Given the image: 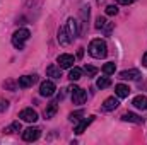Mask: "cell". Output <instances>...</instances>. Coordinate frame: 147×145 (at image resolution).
Returning <instances> with one entry per match:
<instances>
[{
    "mask_svg": "<svg viewBox=\"0 0 147 145\" xmlns=\"http://www.w3.org/2000/svg\"><path fill=\"white\" fill-rule=\"evenodd\" d=\"M79 116H82V111H77V113H72V114H70V121H79V119H80Z\"/></svg>",
    "mask_w": 147,
    "mask_h": 145,
    "instance_id": "484cf974",
    "label": "cell"
},
{
    "mask_svg": "<svg viewBox=\"0 0 147 145\" xmlns=\"http://www.w3.org/2000/svg\"><path fill=\"white\" fill-rule=\"evenodd\" d=\"M29 36H31V33H29L28 29H17V31L12 34V44H14L16 48H19V50H22L24 43L29 39Z\"/></svg>",
    "mask_w": 147,
    "mask_h": 145,
    "instance_id": "7a4b0ae2",
    "label": "cell"
},
{
    "mask_svg": "<svg viewBox=\"0 0 147 145\" xmlns=\"http://www.w3.org/2000/svg\"><path fill=\"white\" fill-rule=\"evenodd\" d=\"M36 80H38V75H24V77L19 79V87L28 89V87H31L33 84H36Z\"/></svg>",
    "mask_w": 147,
    "mask_h": 145,
    "instance_id": "ba28073f",
    "label": "cell"
},
{
    "mask_svg": "<svg viewBox=\"0 0 147 145\" xmlns=\"http://www.w3.org/2000/svg\"><path fill=\"white\" fill-rule=\"evenodd\" d=\"M135 0H118V3H121V5H130V3H134Z\"/></svg>",
    "mask_w": 147,
    "mask_h": 145,
    "instance_id": "83f0119b",
    "label": "cell"
},
{
    "mask_svg": "<svg viewBox=\"0 0 147 145\" xmlns=\"http://www.w3.org/2000/svg\"><path fill=\"white\" fill-rule=\"evenodd\" d=\"M118 104H120V103H118L116 97H108V99L103 103V109H105V111H113V109L118 108Z\"/></svg>",
    "mask_w": 147,
    "mask_h": 145,
    "instance_id": "9a60e30c",
    "label": "cell"
},
{
    "mask_svg": "<svg viewBox=\"0 0 147 145\" xmlns=\"http://www.w3.org/2000/svg\"><path fill=\"white\" fill-rule=\"evenodd\" d=\"M139 77H140V72L135 70V68H132V70H123V72L120 73V79H121V80H135V79H139Z\"/></svg>",
    "mask_w": 147,
    "mask_h": 145,
    "instance_id": "7c38bea8",
    "label": "cell"
},
{
    "mask_svg": "<svg viewBox=\"0 0 147 145\" xmlns=\"http://www.w3.org/2000/svg\"><path fill=\"white\" fill-rule=\"evenodd\" d=\"M69 91L72 92V103L74 104H84V103H86V99H87L86 91H82V89L77 87V85H70Z\"/></svg>",
    "mask_w": 147,
    "mask_h": 145,
    "instance_id": "3957f363",
    "label": "cell"
},
{
    "mask_svg": "<svg viewBox=\"0 0 147 145\" xmlns=\"http://www.w3.org/2000/svg\"><path fill=\"white\" fill-rule=\"evenodd\" d=\"M96 85H98L99 89H106V87H110L111 85L110 77H99V79L96 80Z\"/></svg>",
    "mask_w": 147,
    "mask_h": 145,
    "instance_id": "44dd1931",
    "label": "cell"
},
{
    "mask_svg": "<svg viewBox=\"0 0 147 145\" xmlns=\"http://www.w3.org/2000/svg\"><path fill=\"white\" fill-rule=\"evenodd\" d=\"M39 135H41V130L39 128H26L24 132H22V140L24 142H34L39 138Z\"/></svg>",
    "mask_w": 147,
    "mask_h": 145,
    "instance_id": "5b68a950",
    "label": "cell"
},
{
    "mask_svg": "<svg viewBox=\"0 0 147 145\" xmlns=\"http://www.w3.org/2000/svg\"><path fill=\"white\" fill-rule=\"evenodd\" d=\"M84 72L87 73V77H94V75L98 73V68H96V67H91V65H86V67H84Z\"/></svg>",
    "mask_w": 147,
    "mask_h": 145,
    "instance_id": "cb8c5ba5",
    "label": "cell"
},
{
    "mask_svg": "<svg viewBox=\"0 0 147 145\" xmlns=\"http://www.w3.org/2000/svg\"><path fill=\"white\" fill-rule=\"evenodd\" d=\"M89 53H91V56H94V58H105L106 53H108L106 43H105L103 39H92L91 44H89Z\"/></svg>",
    "mask_w": 147,
    "mask_h": 145,
    "instance_id": "6da1fadb",
    "label": "cell"
},
{
    "mask_svg": "<svg viewBox=\"0 0 147 145\" xmlns=\"http://www.w3.org/2000/svg\"><path fill=\"white\" fill-rule=\"evenodd\" d=\"M92 121H94V116H89V118L82 119V121H80V123H79V125L75 126V133H77V135L84 133V130H86V128H87V126H89V125H91Z\"/></svg>",
    "mask_w": 147,
    "mask_h": 145,
    "instance_id": "5bb4252c",
    "label": "cell"
},
{
    "mask_svg": "<svg viewBox=\"0 0 147 145\" xmlns=\"http://www.w3.org/2000/svg\"><path fill=\"white\" fill-rule=\"evenodd\" d=\"M57 62H58L60 68H72V65L75 63V58H74V55L63 53V55H60V56L57 58Z\"/></svg>",
    "mask_w": 147,
    "mask_h": 145,
    "instance_id": "8992f818",
    "label": "cell"
},
{
    "mask_svg": "<svg viewBox=\"0 0 147 145\" xmlns=\"http://www.w3.org/2000/svg\"><path fill=\"white\" fill-rule=\"evenodd\" d=\"M98 2H103V0H98Z\"/></svg>",
    "mask_w": 147,
    "mask_h": 145,
    "instance_id": "f546056e",
    "label": "cell"
},
{
    "mask_svg": "<svg viewBox=\"0 0 147 145\" xmlns=\"http://www.w3.org/2000/svg\"><path fill=\"white\" fill-rule=\"evenodd\" d=\"M80 77H82V70H80L79 67H74V68H70V72H69V79H70L72 82L79 80Z\"/></svg>",
    "mask_w": 147,
    "mask_h": 145,
    "instance_id": "ffe728a7",
    "label": "cell"
},
{
    "mask_svg": "<svg viewBox=\"0 0 147 145\" xmlns=\"http://www.w3.org/2000/svg\"><path fill=\"white\" fill-rule=\"evenodd\" d=\"M57 103H51V104H48V108L45 109V118L46 119H50V118H53L55 116V113H57Z\"/></svg>",
    "mask_w": 147,
    "mask_h": 145,
    "instance_id": "d6986e66",
    "label": "cell"
},
{
    "mask_svg": "<svg viewBox=\"0 0 147 145\" xmlns=\"http://www.w3.org/2000/svg\"><path fill=\"white\" fill-rule=\"evenodd\" d=\"M5 133H14V132H21V123L19 121H14L10 126H7L5 130H3Z\"/></svg>",
    "mask_w": 147,
    "mask_h": 145,
    "instance_id": "603a6c76",
    "label": "cell"
},
{
    "mask_svg": "<svg viewBox=\"0 0 147 145\" xmlns=\"http://www.w3.org/2000/svg\"><path fill=\"white\" fill-rule=\"evenodd\" d=\"M46 73H48V77H51V79H60V77H62L60 67H55V65H50V67L46 68Z\"/></svg>",
    "mask_w": 147,
    "mask_h": 145,
    "instance_id": "ac0fdd59",
    "label": "cell"
},
{
    "mask_svg": "<svg viewBox=\"0 0 147 145\" xmlns=\"http://www.w3.org/2000/svg\"><path fill=\"white\" fill-rule=\"evenodd\" d=\"M132 104L137 109H142V111H144V109H147V97L146 96H137V97L132 101Z\"/></svg>",
    "mask_w": 147,
    "mask_h": 145,
    "instance_id": "2e32d148",
    "label": "cell"
},
{
    "mask_svg": "<svg viewBox=\"0 0 147 145\" xmlns=\"http://www.w3.org/2000/svg\"><path fill=\"white\" fill-rule=\"evenodd\" d=\"M55 91H57V87H55V84H53L51 80H45V82H41V85H39V94L45 96V97L53 96Z\"/></svg>",
    "mask_w": 147,
    "mask_h": 145,
    "instance_id": "277c9868",
    "label": "cell"
},
{
    "mask_svg": "<svg viewBox=\"0 0 147 145\" xmlns=\"http://www.w3.org/2000/svg\"><path fill=\"white\" fill-rule=\"evenodd\" d=\"M96 28H98V29H105V33L110 34L111 29H113V24L108 22L105 17H98V19H96Z\"/></svg>",
    "mask_w": 147,
    "mask_h": 145,
    "instance_id": "30bf717a",
    "label": "cell"
},
{
    "mask_svg": "<svg viewBox=\"0 0 147 145\" xmlns=\"http://www.w3.org/2000/svg\"><path fill=\"white\" fill-rule=\"evenodd\" d=\"M142 65H146L147 67V51H146V55L142 56Z\"/></svg>",
    "mask_w": 147,
    "mask_h": 145,
    "instance_id": "f1b7e54d",
    "label": "cell"
},
{
    "mask_svg": "<svg viewBox=\"0 0 147 145\" xmlns=\"http://www.w3.org/2000/svg\"><path fill=\"white\" fill-rule=\"evenodd\" d=\"M121 119H123V121H130V123H142V121H144V118H140V116H137V114H134V113H125V114L121 116Z\"/></svg>",
    "mask_w": 147,
    "mask_h": 145,
    "instance_id": "e0dca14e",
    "label": "cell"
},
{
    "mask_svg": "<svg viewBox=\"0 0 147 145\" xmlns=\"http://www.w3.org/2000/svg\"><path fill=\"white\" fill-rule=\"evenodd\" d=\"M115 70H116V65H115L113 62H108V63L103 67V73H105V75H113Z\"/></svg>",
    "mask_w": 147,
    "mask_h": 145,
    "instance_id": "7402d4cb",
    "label": "cell"
},
{
    "mask_svg": "<svg viewBox=\"0 0 147 145\" xmlns=\"http://www.w3.org/2000/svg\"><path fill=\"white\" fill-rule=\"evenodd\" d=\"M77 24H79V22H77L74 17H70V19L67 21V29H69V34H70L72 39L79 36V28H77Z\"/></svg>",
    "mask_w": 147,
    "mask_h": 145,
    "instance_id": "8fae6325",
    "label": "cell"
},
{
    "mask_svg": "<svg viewBox=\"0 0 147 145\" xmlns=\"http://www.w3.org/2000/svg\"><path fill=\"white\" fill-rule=\"evenodd\" d=\"M115 94L123 99V97H128L130 89H128V85H125V84H116V85H115Z\"/></svg>",
    "mask_w": 147,
    "mask_h": 145,
    "instance_id": "4fadbf2b",
    "label": "cell"
},
{
    "mask_svg": "<svg viewBox=\"0 0 147 145\" xmlns=\"http://www.w3.org/2000/svg\"><path fill=\"white\" fill-rule=\"evenodd\" d=\"M19 118H21L22 121L34 123V121H38V113L34 111V109H31V108H26V109H22V111L19 113Z\"/></svg>",
    "mask_w": 147,
    "mask_h": 145,
    "instance_id": "52a82bcc",
    "label": "cell"
},
{
    "mask_svg": "<svg viewBox=\"0 0 147 145\" xmlns=\"http://www.w3.org/2000/svg\"><path fill=\"white\" fill-rule=\"evenodd\" d=\"M106 14H108V15H116V14H118V7H116V5H108V7H106Z\"/></svg>",
    "mask_w": 147,
    "mask_h": 145,
    "instance_id": "d4e9b609",
    "label": "cell"
},
{
    "mask_svg": "<svg viewBox=\"0 0 147 145\" xmlns=\"http://www.w3.org/2000/svg\"><path fill=\"white\" fill-rule=\"evenodd\" d=\"M7 108H9V103L3 101V99H0V111H5Z\"/></svg>",
    "mask_w": 147,
    "mask_h": 145,
    "instance_id": "4316f807",
    "label": "cell"
},
{
    "mask_svg": "<svg viewBox=\"0 0 147 145\" xmlns=\"http://www.w3.org/2000/svg\"><path fill=\"white\" fill-rule=\"evenodd\" d=\"M70 41H72V38H70V34H69L67 26H65V28H62V29L58 31V43H60L62 46H67Z\"/></svg>",
    "mask_w": 147,
    "mask_h": 145,
    "instance_id": "9c48e42d",
    "label": "cell"
}]
</instances>
